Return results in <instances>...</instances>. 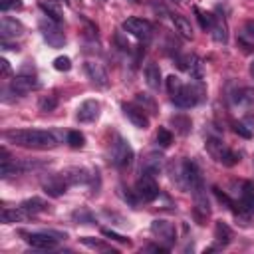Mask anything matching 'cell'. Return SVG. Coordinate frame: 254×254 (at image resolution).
<instances>
[{
  "label": "cell",
  "instance_id": "1",
  "mask_svg": "<svg viewBox=\"0 0 254 254\" xmlns=\"http://www.w3.org/2000/svg\"><path fill=\"white\" fill-rule=\"evenodd\" d=\"M4 137L6 141L18 147H30V149H52L58 145L56 135L42 129H14V131H6Z\"/></svg>",
  "mask_w": 254,
  "mask_h": 254
},
{
  "label": "cell",
  "instance_id": "2",
  "mask_svg": "<svg viewBox=\"0 0 254 254\" xmlns=\"http://www.w3.org/2000/svg\"><path fill=\"white\" fill-rule=\"evenodd\" d=\"M171 179L175 181V185L183 190H194L198 187H202V177H200V171L198 167L185 159V161H179V163H173L171 165Z\"/></svg>",
  "mask_w": 254,
  "mask_h": 254
},
{
  "label": "cell",
  "instance_id": "3",
  "mask_svg": "<svg viewBox=\"0 0 254 254\" xmlns=\"http://www.w3.org/2000/svg\"><path fill=\"white\" fill-rule=\"evenodd\" d=\"M206 151L210 153V157L214 161H218L224 167H232V165L238 163V155L232 149H228L220 139H214V137L206 139Z\"/></svg>",
  "mask_w": 254,
  "mask_h": 254
},
{
  "label": "cell",
  "instance_id": "4",
  "mask_svg": "<svg viewBox=\"0 0 254 254\" xmlns=\"http://www.w3.org/2000/svg\"><path fill=\"white\" fill-rule=\"evenodd\" d=\"M202 87L200 85H196V83H189V85H181V89L177 91V93H173V103L175 105H179V107H183V109H190V107H194L198 101H200V97H202Z\"/></svg>",
  "mask_w": 254,
  "mask_h": 254
},
{
  "label": "cell",
  "instance_id": "5",
  "mask_svg": "<svg viewBox=\"0 0 254 254\" xmlns=\"http://www.w3.org/2000/svg\"><path fill=\"white\" fill-rule=\"evenodd\" d=\"M133 159V149L131 145L123 139V137H115L111 151H109V161L117 167V169H125Z\"/></svg>",
  "mask_w": 254,
  "mask_h": 254
},
{
  "label": "cell",
  "instance_id": "6",
  "mask_svg": "<svg viewBox=\"0 0 254 254\" xmlns=\"http://www.w3.org/2000/svg\"><path fill=\"white\" fill-rule=\"evenodd\" d=\"M121 28L127 34H131L133 38L141 40V42H149L151 36H153V26L147 20H143V18H135V16L133 18H127V20H123Z\"/></svg>",
  "mask_w": 254,
  "mask_h": 254
},
{
  "label": "cell",
  "instance_id": "7",
  "mask_svg": "<svg viewBox=\"0 0 254 254\" xmlns=\"http://www.w3.org/2000/svg\"><path fill=\"white\" fill-rule=\"evenodd\" d=\"M40 32L44 36V40L52 46V48H62L65 44V36L62 32V28L58 26V22H54L52 18H42L40 20Z\"/></svg>",
  "mask_w": 254,
  "mask_h": 254
},
{
  "label": "cell",
  "instance_id": "8",
  "mask_svg": "<svg viewBox=\"0 0 254 254\" xmlns=\"http://www.w3.org/2000/svg\"><path fill=\"white\" fill-rule=\"evenodd\" d=\"M24 236H26V242L38 250H52L58 246V238H62V234L58 232H30Z\"/></svg>",
  "mask_w": 254,
  "mask_h": 254
},
{
  "label": "cell",
  "instance_id": "9",
  "mask_svg": "<svg viewBox=\"0 0 254 254\" xmlns=\"http://www.w3.org/2000/svg\"><path fill=\"white\" fill-rule=\"evenodd\" d=\"M192 196H194V206H192V216L198 224H206L208 216H210V202L206 198V192L202 190V187L194 189L192 190Z\"/></svg>",
  "mask_w": 254,
  "mask_h": 254
},
{
  "label": "cell",
  "instance_id": "10",
  "mask_svg": "<svg viewBox=\"0 0 254 254\" xmlns=\"http://www.w3.org/2000/svg\"><path fill=\"white\" fill-rule=\"evenodd\" d=\"M135 194L143 202H151L159 196V185L155 183V179L151 175H143L135 185Z\"/></svg>",
  "mask_w": 254,
  "mask_h": 254
},
{
  "label": "cell",
  "instance_id": "11",
  "mask_svg": "<svg viewBox=\"0 0 254 254\" xmlns=\"http://www.w3.org/2000/svg\"><path fill=\"white\" fill-rule=\"evenodd\" d=\"M151 232L165 244H173L175 238H177V230H175V224L169 222V220H163V218H157L151 222Z\"/></svg>",
  "mask_w": 254,
  "mask_h": 254
},
{
  "label": "cell",
  "instance_id": "12",
  "mask_svg": "<svg viewBox=\"0 0 254 254\" xmlns=\"http://www.w3.org/2000/svg\"><path fill=\"white\" fill-rule=\"evenodd\" d=\"M179 67L185 69V71H187L192 79H196V81H200V79L204 77V65H202V62H200L196 56H192V54L179 58Z\"/></svg>",
  "mask_w": 254,
  "mask_h": 254
},
{
  "label": "cell",
  "instance_id": "13",
  "mask_svg": "<svg viewBox=\"0 0 254 254\" xmlns=\"http://www.w3.org/2000/svg\"><path fill=\"white\" fill-rule=\"evenodd\" d=\"M83 69H85V75L91 79V83H95L97 87H107L109 85V75L105 71V67L97 62H85L83 64Z\"/></svg>",
  "mask_w": 254,
  "mask_h": 254
},
{
  "label": "cell",
  "instance_id": "14",
  "mask_svg": "<svg viewBox=\"0 0 254 254\" xmlns=\"http://www.w3.org/2000/svg\"><path fill=\"white\" fill-rule=\"evenodd\" d=\"M123 113L125 117L139 129H147L149 127V117L145 113V109L141 105H135V103H123Z\"/></svg>",
  "mask_w": 254,
  "mask_h": 254
},
{
  "label": "cell",
  "instance_id": "15",
  "mask_svg": "<svg viewBox=\"0 0 254 254\" xmlns=\"http://www.w3.org/2000/svg\"><path fill=\"white\" fill-rule=\"evenodd\" d=\"M10 87H12L14 93L24 95V93H30L32 89H38L40 83H38V79H36L34 75H30V73H18V75L12 79Z\"/></svg>",
  "mask_w": 254,
  "mask_h": 254
},
{
  "label": "cell",
  "instance_id": "16",
  "mask_svg": "<svg viewBox=\"0 0 254 254\" xmlns=\"http://www.w3.org/2000/svg\"><path fill=\"white\" fill-rule=\"evenodd\" d=\"M0 36H2V40H10V38L16 40V38L24 36V26L16 18L4 16L2 22H0Z\"/></svg>",
  "mask_w": 254,
  "mask_h": 254
},
{
  "label": "cell",
  "instance_id": "17",
  "mask_svg": "<svg viewBox=\"0 0 254 254\" xmlns=\"http://www.w3.org/2000/svg\"><path fill=\"white\" fill-rule=\"evenodd\" d=\"M99 117V101L95 99H85L79 107H77V119L81 123H91Z\"/></svg>",
  "mask_w": 254,
  "mask_h": 254
},
{
  "label": "cell",
  "instance_id": "18",
  "mask_svg": "<svg viewBox=\"0 0 254 254\" xmlns=\"http://www.w3.org/2000/svg\"><path fill=\"white\" fill-rule=\"evenodd\" d=\"M62 177L71 187V185H85L91 179V173L87 169H83V167H69V169L62 171Z\"/></svg>",
  "mask_w": 254,
  "mask_h": 254
},
{
  "label": "cell",
  "instance_id": "19",
  "mask_svg": "<svg viewBox=\"0 0 254 254\" xmlns=\"http://www.w3.org/2000/svg\"><path fill=\"white\" fill-rule=\"evenodd\" d=\"M42 187H44V192H46V194H50V196H62L69 185H67L65 179L62 177V173H58V175H52L48 181H44Z\"/></svg>",
  "mask_w": 254,
  "mask_h": 254
},
{
  "label": "cell",
  "instance_id": "20",
  "mask_svg": "<svg viewBox=\"0 0 254 254\" xmlns=\"http://www.w3.org/2000/svg\"><path fill=\"white\" fill-rule=\"evenodd\" d=\"M240 198H238V208H244L254 214V185L252 183H242L240 185ZM236 208V206H234Z\"/></svg>",
  "mask_w": 254,
  "mask_h": 254
},
{
  "label": "cell",
  "instance_id": "21",
  "mask_svg": "<svg viewBox=\"0 0 254 254\" xmlns=\"http://www.w3.org/2000/svg\"><path fill=\"white\" fill-rule=\"evenodd\" d=\"M161 169H163V157H161L159 153H149V155L143 159L141 175H151V177H155Z\"/></svg>",
  "mask_w": 254,
  "mask_h": 254
},
{
  "label": "cell",
  "instance_id": "22",
  "mask_svg": "<svg viewBox=\"0 0 254 254\" xmlns=\"http://www.w3.org/2000/svg\"><path fill=\"white\" fill-rule=\"evenodd\" d=\"M40 8L46 12V16L48 18H52L54 22H62V18H64V8H62V4H60V0H42L40 2Z\"/></svg>",
  "mask_w": 254,
  "mask_h": 254
},
{
  "label": "cell",
  "instance_id": "23",
  "mask_svg": "<svg viewBox=\"0 0 254 254\" xmlns=\"http://www.w3.org/2000/svg\"><path fill=\"white\" fill-rule=\"evenodd\" d=\"M145 81L151 89H159L161 87V67L155 64V62H149L145 65Z\"/></svg>",
  "mask_w": 254,
  "mask_h": 254
},
{
  "label": "cell",
  "instance_id": "24",
  "mask_svg": "<svg viewBox=\"0 0 254 254\" xmlns=\"http://www.w3.org/2000/svg\"><path fill=\"white\" fill-rule=\"evenodd\" d=\"M234 133H238V135L244 137V139H252V137H254V117L246 115V117L238 119V121L234 123Z\"/></svg>",
  "mask_w": 254,
  "mask_h": 254
},
{
  "label": "cell",
  "instance_id": "25",
  "mask_svg": "<svg viewBox=\"0 0 254 254\" xmlns=\"http://www.w3.org/2000/svg\"><path fill=\"white\" fill-rule=\"evenodd\" d=\"M28 216H30V214H28L22 206H18V208H4V210H2V222H4V224L24 222Z\"/></svg>",
  "mask_w": 254,
  "mask_h": 254
},
{
  "label": "cell",
  "instance_id": "26",
  "mask_svg": "<svg viewBox=\"0 0 254 254\" xmlns=\"http://www.w3.org/2000/svg\"><path fill=\"white\" fill-rule=\"evenodd\" d=\"M173 24H175V30H177L185 40H192V26H190V22H189L185 16L175 14V16H173Z\"/></svg>",
  "mask_w": 254,
  "mask_h": 254
},
{
  "label": "cell",
  "instance_id": "27",
  "mask_svg": "<svg viewBox=\"0 0 254 254\" xmlns=\"http://www.w3.org/2000/svg\"><path fill=\"white\" fill-rule=\"evenodd\" d=\"M30 216L32 214H38V212H44L46 208H48V202L44 200V198H38V196H32V198H26L22 204H20Z\"/></svg>",
  "mask_w": 254,
  "mask_h": 254
},
{
  "label": "cell",
  "instance_id": "28",
  "mask_svg": "<svg viewBox=\"0 0 254 254\" xmlns=\"http://www.w3.org/2000/svg\"><path fill=\"white\" fill-rule=\"evenodd\" d=\"M214 238H216V242L222 244V246H226V244L232 240V230L228 228L226 222L218 220V222L214 224Z\"/></svg>",
  "mask_w": 254,
  "mask_h": 254
},
{
  "label": "cell",
  "instance_id": "29",
  "mask_svg": "<svg viewBox=\"0 0 254 254\" xmlns=\"http://www.w3.org/2000/svg\"><path fill=\"white\" fill-rule=\"evenodd\" d=\"M232 101L238 103V105H250L254 103V89L250 87H240L232 93Z\"/></svg>",
  "mask_w": 254,
  "mask_h": 254
},
{
  "label": "cell",
  "instance_id": "30",
  "mask_svg": "<svg viewBox=\"0 0 254 254\" xmlns=\"http://www.w3.org/2000/svg\"><path fill=\"white\" fill-rule=\"evenodd\" d=\"M210 32H212V40H214V42H218V44H224V42L228 40L226 24H224V20H220V18H216V20H214V26L210 28Z\"/></svg>",
  "mask_w": 254,
  "mask_h": 254
},
{
  "label": "cell",
  "instance_id": "31",
  "mask_svg": "<svg viewBox=\"0 0 254 254\" xmlns=\"http://www.w3.org/2000/svg\"><path fill=\"white\" fill-rule=\"evenodd\" d=\"M194 14H196V20H198V24H200L202 30H210V28L214 26L216 16H212V14H208V12H202L200 8H194Z\"/></svg>",
  "mask_w": 254,
  "mask_h": 254
},
{
  "label": "cell",
  "instance_id": "32",
  "mask_svg": "<svg viewBox=\"0 0 254 254\" xmlns=\"http://www.w3.org/2000/svg\"><path fill=\"white\" fill-rule=\"evenodd\" d=\"M171 123L177 127V131H179L181 135H185V133L190 131V119L185 117V115H175V117H171Z\"/></svg>",
  "mask_w": 254,
  "mask_h": 254
},
{
  "label": "cell",
  "instance_id": "33",
  "mask_svg": "<svg viewBox=\"0 0 254 254\" xmlns=\"http://www.w3.org/2000/svg\"><path fill=\"white\" fill-rule=\"evenodd\" d=\"M85 143V137L79 133V131H69L67 133V145L73 147V149H81Z\"/></svg>",
  "mask_w": 254,
  "mask_h": 254
},
{
  "label": "cell",
  "instance_id": "34",
  "mask_svg": "<svg viewBox=\"0 0 254 254\" xmlns=\"http://www.w3.org/2000/svg\"><path fill=\"white\" fill-rule=\"evenodd\" d=\"M157 143H159L161 147H169V145L173 143V133H171L169 129L161 127V129L157 131Z\"/></svg>",
  "mask_w": 254,
  "mask_h": 254
},
{
  "label": "cell",
  "instance_id": "35",
  "mask_svg": "<svg viewBox=\"0 0 254 254\" xmlns=\"http://www.w3.org/2000/svg\"><path fill=\"white\" fill-rule=\"evenodd\" d=\"M54 67H56L58 71H69V69H71V60H69L67 56H58V58L54 60Z\"/></svg>",
  "mask_w": 254,
  "mask_h": 254
},
{
  "label": "cell",
  "instance_id": "36",
  "mask_svg": "<svg viewBox=\"0 0 254 254\" xmlns=\"http://www.w3.org/2000/svg\"><path fill=\"white\" fill-rule=\"evenodd\" d=\"M137 103H139L143 109L147 107L151 113H155V101L151 99V95H147V93H137Z\"/></svg>",
  "mask_w": 254,
  "mask_h": 254
},
{
  "label": "cell",
  "instance_id": "37",
  "mask_svg": "<svg viewBox=\"0 0 254 254\" xmlns=\"http://www.w3.org/2000/svg\"><path fill=\"white\" fill-rule=\"evenodd\" d=\"M181 85H183V81H181L177 75H169V77H167V89H169L171 95L177 93V91L181 89Z\"/></svg>",
  "mask_w": 254,
  "mask_h": 254
},
{
  "label": "cell",
  "instance_id": "38",
  "mask_svg": "<svg viewBox=\"0 0 254 254\" xmlns=\"http://www.w3.org/2000/svg\"><path fill=\"white\" fill-rule=\"evenodd\" d=\"M242 40H248L250 46L254 44V20L246 22V26H244V30H242Z\"/></svg>",
  "mask_w": 254,
  "mask_h": 254
},
{
  "label": "cell",
  "instance_id": "39",
  "mask_svg": "<svg viewBox=\"0 0 254 254\" xmlns=\"http://www.w3.org/2000/svg\"><path fill=\"white\" fill-rule=\"evenodd\" d=\"M56 105H58L56 97H44V99L40 101V109H42V111H54Z\"/></svg>",
  "mask_w": 254,
  "mask_h": 254
},
{
  "label": "cell",
  "instance_id": "40",
  "mask_svg": "<svg viewBox=\"0 0 254 254\" xmlns=\"http://www.w3.org/2000/svg\"><path fill=\"white\" fill-rule=\"evenodd\" d=\"M101 232H103V236H107V238H111V240H117V242L129 244V238H125V236H121V234H117V232H113V230H109V228H103Z\"/></svg>",
  "mask_w": 254,
  "mask_h": 254
},
{
  "label": "cell",
  "instance_id": "41",
  "mask_svg": "<svg viewBox=\"0 0 254 254\" xmlns=\"http://www.w3.org/2000/svg\"><path fill=\"white\" fill-rule=\"evenodd\" d=\"M73 218L79 220V222H83V224H89V222H91V214H89V212H83V210H81V212L75 210V212H73Z\"/></svg>",
  "mask_w": 254,
  "mask_h": 254
},
{
  "label": "cell",
  "instance_id": "42",
  "mask_svg": "<svg viewBox=\"0 0 254 254\" xmlns=\"http://www.w3.org/2000/svg\"><path fill=\"white\" fill-rule=\"evenodd\" d=\"M22 4L18 2V0H0V8L6 12V10H10V8H20Z\"/></svg>",
  "mask_w": 254,
  "mask_h": 254
},
{
  "label": "cell",
  "instance_id": "43",
  "mask_svg": "<svg viewBox=\"0 0 254 254\" xmlns=\"http://www.w3.org/2000/svg\"><path fill=\"white\" fill-rule=\"evenodd\" d=\"M81 242H83L85 246H91V248H103V244H101L99 240H91L89 236H83V238H81Z\"/></svg>",
  "mask_w": 254,
  "mask_h": 254
},
{
  "label": "cell",
  "instance_id": "44",
  "mask_svg": "<svg viewBox=\"0 0 254 254\" xmlns=\"http://www.w3.org/2000/svg\"><path fill=\"white\" fill-rule=\"evenodd\" d=\"M0 71H2V75L6 77V75H10V64H8V60L6 58H0Z\"/></svg>",
  "mask_w": 254,
  "mask_h": 254
},
{
  "label": "cell",
  "instance_id": "45",
  "mask_svg": "<svg viewBox=\"0 0 254 254\" xmlns=\"http://www.w3.org/2000/svg\"><path fill=\"white\" fill-rule=\"evenodd\" d=\"M250 75H252V79H254V62L250 64Z\"/></svg>",
  "mask_w": 254,
  "mask_h": 254
},
{
  "label": "cell",
  "instance_id": "46",
  "mask_svg": "<svg viewBox=\"0 0 254 254\" xmlns=\"http://www.w3.org/2000/svg\"><path fill=\"white\" fill-rule=\"evenodd\" d=\"M173 2H183V0H173Z\"/></svg>",
  "mask_w": 254,
  "mask_h": 254
},
{
  "label": "cell",
  "instance_id": "47",
  "mask_svg": "<svg viewBox=\"0 0 254 254\" xmlns=\"http://www.w3.org/2000/svg\"><path fill=\"white\" fill-rule=\"evenodd\" d=\"M64 2H69V0H64Z\"/></svg>",
  "mask_w": 254,
  "mask_h": 254
}]
</instances>
